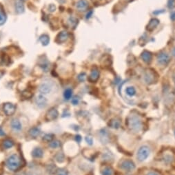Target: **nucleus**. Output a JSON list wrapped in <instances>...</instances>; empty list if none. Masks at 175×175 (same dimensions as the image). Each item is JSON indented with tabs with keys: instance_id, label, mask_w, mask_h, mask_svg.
Listing matches in <instances>:
<instances>
[{
	"instance_id": "f257e3e1",
	"label": "nucleus",
	"mask_w": 175,
	"mask_h": 175,
	"mask_svg": "<svg viewBox=\"0 0 175 175\" xmlns=\"http://www.w3.org/2000/svg\"><path fill=\"white\" fill-rule=\"evenodd\" d=\"M6 166L11 171L17 170L21 166V159L17 154H13L8 158Z\"/></svg>"
},
{
	"instance_id": "f03ea898",
	"label": "nucleus",
	"mask_w": 175,
	"mask_h": 175,
	"mask_svg": "<svg viewBox=\"0 0 175 175\" xmlns=\"http://www.w3.org/2000/svg\"><path fill=\"white\" fill-rule=\"evenodd\" d=\"M128 126L131 130L135 132H139L141 130L142 123L138 116L136 115H130L128 119Z\"/></svg>"
},
{
	"instance_id": "7ed1b4c3",
	"label": "nucleus",
	"mask_w": 175,
	"mask_h": 175,
	"mask_svg": "<svg viewBox=\"0 0 175 175\" xmlns=\"http://www.w3.org/2000/svg\"><path fill=\"white\" fill-rule=\"evenodd\" d=\"M150 154V149L149 147L146 146V145H143L139 148L137 154H136V157H137V159L139 161H144L148 157H149Z\"/></svg>"
},
{
	"instance_id": "20e7f679",
	"label": "nucleus",
	"mask_w": 175,
	"mask_h": 175,
	"mask_svg": "<svg viewBox=\"0 0 175 175\" xmlns=\"http://www.w3.org/2000/svg\"><path fill=\"white\" fill-rule=\"evenodd\" d=\"M52 88V84L49 81H44L40 84L39 87V91L42 95H47L51 92Z\"/></svg>"
},
{
	"instance_id": "39448f33",
	"label": "nucleus",
	"mask_w": 175,
	"mask_h": 175,
	"mask_svg": "<svg viewBox=\"0 0 175 175\" xmlns=\"http://www.w3.org/2000/svg\"><path fill=\"white\" fill-rule=\"evenodd\" d=\"M157 62H158L159 64L165 66V65H167L169 62H170V57L169 56V55L168 53H166V52H160V53L157 55Z\"/></svg>"
},
{
	"instance_id": "423d86ee",
	"label": "nucleus",
	"mask_w": 175,
	"mask_h": 175,
	"mask_svg": "<svg viewBox=\"0 0 175 175\" xmlns=\"http://www.w3.org/2000/svg\"><path fill=\"white\" fill-rule=\"evenodd\" d=\"M121 168L126 172H131L135 170V164L131 160H125L121 163Z\"/></svg>"
},
{
	"instance_id": "0eeeda50",
	"label": "nucleus",
	"mask_w": 175,
	"mask_h": 175,
	"mask_svg": "<svg viewBox=\"0 0 175 175\" xmlns=\"http://www.w3.org/2000/svg\"><path fill=\"white\" fill-rule=\"evenodd\" d=\"M3 110L7 116H11L15 112L16 106L11 103H6L3 106Z\"/></svg>"
},
{
	"instance_id": "6e6552de",
	"label": "nucleus",
	"mask_w": 175,
	"mask_h": 175,
	"mask_svg": "<svg viewBox=\"0 0 175 175\" xmlns=\"http://www.w3.org/2000/svg\"><path fill=\"white\" fill-rule=\"evenodd\" d=\"M59 116V112L55 108H51L49 110L46 115V120L48 121H54Z\"/></svg>"
},
{
	"instance_id": "1a4fd4ad",
	"label": "nucleus",
	"mask_w": 175,
	"mask_h": 175,
	"mask_svg": "<svg viewBox=\"0 0 175 175\" xmlns=\"http://www.w3.org/2000/svg\"><path fill=\"white\" fill-rule=\"evenodd\" d=\"M47 102L48 100L43 95H39L37 96V97L35 99V104L37 106L40 108H45L47 106Z\"/></svg>"
},
{
	"instance_id": "9d476101",
	"label": "nucleus",
	"mask_w": 175,
	"mask_h": 175,
	"mask_svg": "<svg viewBox=\"0 0 175 175\" xmlns=\"http://www.w3.org/2000/svg\"><path fill=\"white\" fill-rule=\"evenodd\" d=\"M10 125L12 129L16 132H19L20 130L22 129V125L21 122L19 121V119H13L12 121H11Z\"/></svg>"
},
{
	"instance_id": "9b49d317",
	"label": "nucleus",
	"mask_w": 175,
	"mask_h": 175,
	"mask_svg": "<svg viewBox=\"0 0 175 175\" xmlns=\"http://www.w3.org/2000/svg\"><path fill=\"white\" fill-rule=\"evenodd\" d=\"M159 24V20L157 18H153L152 19L150 22L148 23V24L147 25V31H153L155 29L157 26Z\"/></svg>"
},
{
	"instance_id": "f8f14e48",
	"label": "nucleus",
	"mask_w": 175,
	"mask_h": 175,
	"mask_svg": "<svg viewBox=\"0 0 175 175\" xmlns=\"http://www.w3.org/2000/svg\"><path fill=\"white\" fill-rule=\"evenodd\" d=\"M76 7L79 11H85L88 7V2L86 0H79L76 4Z\"/></svg>"
},
{
	"instance_id": "ddd939ff",
	"label": "nucleus",
	"mask_w": 175,
	"mask_h": 175,
	"mask_svg": "<svg viewBox=\"0 0 175 175\" xmlns=\"http://www.w3.org/2000/svg\"><path fill=\"white\" fill-rule=\"evenodd\" d=\"M141 57L145 63H150L151 62V61H152V58H153V56H152V54L150 53V52H148L147 51H145L142 52V54L141 55Z\"/></svg>"
},
{
	"instance_id": "4468645a",
	"label": "nucleus",
	"mask_w": 175,
	"mask_h": 175,
	"mask_svg": "<svg viewBox=\"0 0 175 175\" xmlns=\"http://www.w3.org/2000/svg\"><path fill=\"white\" fill-rule=\"evenodd\" d=\"M100 77V72L97 69H93L89 76V80L91 82H95Z\"/></svg>"
},
{
	"instance_id": "2eb2a0df",
	"label": "nucleus",
	"mask_w": 175,
	"mask_h": 175,
	"mask_svg": "<svg viewBox=\"0 0 175 175\" xmlns=\"http://www.w3.org/2000/svg\"><path fill=\"white\" fill-rule=\"evenodd\" d=\"M125 94L129 97H133L136 95V88L134 86H128L125 90Z\"/></svg>"
},
{
	"instance_id": "dca6fc26",
	"label": "nucleus",
	"mask_w": 175,
	"mask_h": 175,
	"mask_svg": "<svg viewBox=\"0 0 175 175\" xmlns=\"http://www.w3.org/2000/svg\"><path fill=\"white\" fill-rule=\"evenodd\" d=\"M15 9L17 13L21 14L24 12V6L21 0H17L15 2Z\"/></svg>"
},
{
	"instance_id": "f3484780",
	"label": "nucleus",
	"mask_w": 175,
	"mask_h": 175,
	"mask_svg": "<svg viewBox=\"0 0 175 175\" xmlns=\"http://www.w3.org/2000/svg\"><path fill=\"white\" fill-rule=\"evenodd\" d=\"M68 38V33L67 31H62L57 36V41L60 43L66 42L67 39Z\"/></svg>"
},
{
	"instance_id": "a211bd4d",
	"label": "nucleus",
	"mask_w": 175,
	"mask_h": 175,
	"mask_svg": "<svg viewBox=\"0 0 175 175\" xmlns=\"http://www.w3.org/2000/svg\"><path fill=\"white\" fill-rule=\"evenodd\" d=\"M32 155L35 158H42L43 155V152L40 148H35L32 151Z\"/></svg>"
},
{
	"instance_id": "6ab92c4d",
	"label": "nucleus",
	"mask_w": 175,
	"mask_h": 175,
	"mask_svg": "<svg viewBox=\"0 0 175 175\" xmlns=\"http://www.w3.org/2000/svg\"><path fill=\"white\" fill-rule=\"evenodd\" d=\"M40 134H41V130L39 129V128L36 127L32 128L31 129L29 130V135L33 138H37Z\"/></svg>"
},
{
	"instance_id": "aec40b11",
	"label": "nucleus",
	"mask_w": 175,
	"mask_h": 175,
	"mask_svg": "<svg viewBox=\"0 0 175 175\" xmlns=\"http://www.w3.org/2000/svg\"><path fill=\"white\" fill-rule=\"evenodd\" d=\"M110 126L114 129H117L121 126V121L118 119H113L110 122Z\"/></svg>"
},
{
	"instance_id": "412c9836",
	"label": "nucleus",
	"mask_w": 175,
	"mask_h": 175,
	"mask_svg": "<svg viewBox=\"0 0 175 175\" xmlns=\"http://www.w3.org/2000/svg\"><path fill=\"white\" fill-rule=\"evenodd\" d=\"M14 145V142L10 139H6L2 143V146L4 149H9Z\"/></svg>"
},
{
	"instance_id": "4be33fe9",
	"label": "nucleus",
	"mask_w": 175,
	"mask_h": 175,
	"mask_svg": "<svg viewBox=\"0 0 175 175\" xmlns=\"http://www.w3.org/2000/svg\"><path fill=\"white\" fill-rule=\"evenodd\" d=\"M39 41L43 46H47L50 42V38L47 35H42L39 37Z\"/></svg>"
},
{
	"instance_id": "5701e85b",
	"label": "nucleus",
	"mask_w": 175,
	"mask_h": 175,
	"mask_svg": "<svg viewBox=\"0 0 175 175\" xmlns=\"http://www.w3.org/2000/svg\"><path fill=\"white\" fill-rule=\"evenodd\" d=\"M72 96V90L71 88H67L63 92V97L66 100H70Z\"/></svg>"
},
{
	"instance_id": "b1692460",
	"label": "nucleus",
	"mask_w": 175,
	"mask_h": 175,
	"mask_svg": "<svg viewBox=\"0 0 175 175\" xmlns=\"http://www.w3.org/2000/svg\"><path fill=\"white\" fill-rule=\"evenodd\" d=\"M101 175H113V170L112 168L109 166L105 167L101 171Z\"/></svg>"
},
{
	"instance_id": "393cba45",
	"label": "nucleus",
	"mask_w": 175,
	"mask_h": 175,
	"mask_svg": "<svg viewBox=\"0 0 175 175\" xmlns=\"http://www.w3.org/2000/svg\"><path fill=\"white\" fill-rule=\"evenodd\" d=\"M6 20V15L4 10L0 8V26H2L4 24Z\"/></svg>"
},
{
	"instance_id": "a878e982",
	"label": "nucleus",
	"mask_w": 175,
	"mask_h": 175,
	"mask_svg": "<svg viewBox=\"0 0 175 175\" xmlns=\"http://www.w3.org/2000/svg\"><path fill=\"white\" fill-rule=\"evenodd\" d=\"M50 147L52 148H57L60 147L61 145V143L59 141H58V140H52V141L50 142Z\"/></svg>"
},
{
	"instance_id": "bb28decb",
	"label": "nucleus",
	"mask_w": 175,
	"mask_h": 175,
	"mask_svg": "<svg viewBox=\"0 0 175 175\" xmlns=\"http://www.w3.org/2000/svg\"><path fill=\"white\" fill-rule=\"evenodd\" d=\"M54 139V135L52 134H46L43 137V140H44L46 142H51Z\"/></svg>"
},
{
	"instance_id": "cd10ccee",
	"label": "nucleus",
	"mask_w": 175,
	"mask_h": 175,
	"mask_svg": "<svg viewBox=\"0 0 175 175\" xmlns=\"http://www.w3.org/2000/svg\"><path fill=\"white\" fill-rule=\"evenodd\" d=\"M40 66L42 67V68L43 69V71H44V72H48L50 70V65H49V63L47 62L41 63Z\"/></svg>"
},
{
	"instance_id": "c85d7f7f",
	"label": "nucleus",
	"mask_w": 175,
	"mask_h": 175,
	"mask_svg": "<svg viewBox=\"0 0 175 175\" xmlns=\"http://www.w3.org/2000/svg\"><path fill=\"white\" fill-rule=\"evenodd\" d=\"M77 21H78V20L77 19L74 18V17H71V18L69 19L70 25H71V26H72V27L75 28L76 25L77 24V22H78Z\"/></svg>"
},
{
	"instance_id": "c756f323",
	"label": "nucleus",
	"mask_w": 175,
	"mask_h": 175,
	"mask_svg": "<svg viewBox=\"0 0 175 175\" xmlns=\"http://www.w3.org/2000/svg\"><path fill=\"white\" fill-rule=\"evenodd\" d=\"M86 79V75L85 72H82V73H81L78 75V79L79 81H81V82L85 81Z\"/></svg>"
},
{
	"instance_id": "7c9ffc66",
	"label": "nucleus",
	"mask_w": 175,
	"mask_h": 175,
	"mask_svg": "<svg viewBox=\"0 0 175 175\" xmlns=\"http://www.w3.org/2000/svg\"><path fill=\"white\" fill-rule=\"evenodd\" d=\"M56 160L58 162H63L64 160V157L62 153H58L56 156Z\"/></svg>"
},
{
	"instance_id": "2f4dec72",
	"label": "nucleus",
	"mask_w": 175,
	"mask_h": 175,
	"mask_svg": "<svg viewBox=\"0 0 175 175\" xmlns=\"http://www.w3.org/2000/svg\"><path fill=\"white\" fill-rule=\"evenodd\" d=\"M22 96L24 97H25L26 99H29V98L32 97V96H33V95H32V93L31 92L26 90V91H24V92H22Z\"/></svg>"
},
{
	"instance_id": "473e14b6",
	"label": "nucleus",
	"mask_w": 175,
	"mask_h": 175,
	"mask_svg": "<svg viewBox=\"0 0 175 175\" xmlns=\"http://www.w3.org/2000/svg\"><path fill=\"white\" fill-rule=\"evenodd\" d=\"M175 6V0H168V7L169 8H173Z\"/></svg>"
},
{
	"instance_id": "72a5a7b5",
	"label": "nucleus",
	"mask_w": 175,
	"mask_h": 175,
	"mask_svg": "<svg viewBox=\"0 0 175 175\" xmlns=\"http://www.w3.org/2000/svg\"><path fill=\"white\" fill-rule=\"evenodd\" d=\"M57 175H68V173H67V171H66L65 170H62V169H61V170H59L57 171Z\"/></svg>"
},
{
	"instance_id": "f704fd0d",
	"label": "nucleus",
	"mask_w": 175,
	"mask_h": 175,
	"mask_svg": "<svg viewBox=\"0 0 175 175\" xmlns=\"http://www.w3.org/2000/svg\"><path fill=\"white\" fill-rule=\"evenodd\" d=\"M86 141L88 144L90 145H92L93 144V139L91 137V136H88L86 137Z\"/></svg>"
},
{
	"instance_id": "c9c22d12",
	"label": "nucleus",
	"mask_w": 175,
	"mask_h": 175,
	"mask_svg": "<svg viewBox=\"0 0 175 175\" xmlns=\"http://www.w3.org/2000/svg\"><path fill=\"white\" fill-rule=\"evenodd\" d=\"M79 102V99L77 97H75L73 99H72V104L76 106V105H78Z\"/></svg>"
},
{
	"instance_id": "e433bc0d",
	"label": "nucleus",
	"mask_w": 175,
	"mask_h": 175,
	"mask_svg": "<svg viewBox=\"0 0 175 175\" xmlns=\"http://www.w3.org/2000/svg\"><path fill=\"white\" fill-rule=\"evenodd\" d=\"M92 14H93V11L92 10H90L89 12H88V13L86 14V19H90V17H91V16L92 15Z\"/></svg>"
},
{
	"instance_id": "4c0bfd02",
	"label": "nucleus",
	"mask_w": 175,
	"mask_h": 175,
	"mask_svg": "<svg viewBox=\"0 0 175 175\" xmlns=\"http://www.w3.org/2000/svg\"><path fill=\"white\" fill-rule=\"evenodd\" d=\"M48 9H49V10L51 11V12H54V11L55 10V9H56V8H55V6L54 5L51 4V5L50 6H49Z\"/></svg>"
},
{
	"instance_id": "58836bf2",
	"label": "nucleus",
	"mask_w": 175,
	"mask_h": 175,
	"mask_svg": "<svg viewBox=\"0 0 175 175\" xmlns=\"http://www.w3.org/2000/svg\"><path fill=\"white\" fill-rule=\"evenodd\" d=\"M165 12V10H155L154 12H153V14H161V13H164Z\"/></svg>"
},
{
	"instance_id": "ea45409f",
	"label": "nucleus",
	"mask_w": 175,
	"mask_h": 175,
	"mask_svg": "<svg viewBox=\"0 0 175 175\" xmlns=\"http://www.w3.org/2000/svg\"><path fill=\"white\" fill-rule=\"evenodd\" d=\"M75 140H76V141L78 142V143H80L81 141V136L80 135H77L75 136Z\"/></svg>"
},
{
	"instance_id": "a19ab883",
	"label": "nucleus",
	"mask_w": 175,
	"mask_h": 175,
	"mask_svg": "<svg viewBox=\"0 0 175 175\" xmlns=\"http://www.w3.org/2000/svg\"><path fill=\"white\" fill-rule=\"evenodd\" d=\"M170 19L172 21H175V11L170 14Z\"/></svg>"
},
{
	"instance_id": "79ce46f5",
	"label": "nucleus",
	"mask_w": 175,
	"mask_h": 175,
	"mask_svg": "<svg viewBox=\"0 0 175 175\" xmlns=\"http://www.w3.org/2000/svg\"><path fill=\"white\" fill-rule=\"evenodd\" d=\"M6 134L4 132V130L2 128V127H0V136H5Z\"/></svg>"
},
{
	"instance_id": "37998d69",
	"label": "nucleus",
	"mask_w": 175,
	"mask_h": 175,
	"mask_svg": "<svg viewBox=\"0 0 175 175\" xmlns=\"http://www.w3.org/2000/svg\"><path fill=\"white\" fill-rule=\"evenodd\" d=\"M146 175H159L156 173H153V172H150V173H148Z\"/></svg>"
},
{
	"instance_id": "c03bdc74",
	"label": "nucleus",
	"mask_w": 175,
	"mask_h": 175,
	"mask_svg": "<svg viewBox=\"0 0 175 175\" xmlns=\"http://www.w3.org/2000/svg\"><path fill=\"white\" fill-rule=\"evenodd\" d=\"M172 55H173L174 57H175V46L173 48V51H172Z\"/></svg>"
},
{
	"instance_id": "a18cd8bd",
	"label": "nucleus",
	"mask_w": 175,
	"mask_h": 175,
	"mask_svg": "<svg viewBox=\"0 0 175 175\" xmlns=\"http://www.w3.org/2000/svg\"><path fill=\"white\" fill-rule=\"evenodd\" d=\"M16 175H26V174L24 173H17Z\"/></svg>"
},
{
	"instance_id": "49530a36",
	"label": "nucleus",
	"mask_w": 175,
	"mask_h": 175,
	"mask_svg": "<svg viewBox=\"0 0 175 175\" xmlns=\"http://www.w3.org/2000/svg\"><path fill=\"white\" fill-rule=\"evenodd\" d=\"M174 137H175V129L174 130Z\"/></svg>"
},
{
	"instance_id": "de8ad7c7",
	"label": "nucleus",
	"mask_w": 175,
	"mask_h": 175,
	"mask_svg": "<svg viewBox=\"0 0 175 175\" xmlns=\"http://www.w3.org/2000/svg\"></svg>"
}]
</instances>
